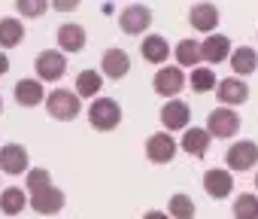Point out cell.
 I'll return each instance as SVG.
<instances>
[{
	"mask_svg": "<svg viewBox=\"0 0 258 219\" xmlns=\"http://www.w3.org/2000/svg\"><path fill=\"white\" fill-rule=\"evenodd\" d=\"M46 113H49L55 122H73V119L82 113L79 94L70 91V88H55V91L46 97Z\"/></svg>",
	"mask_w": 258,
	"mask_h": 219,
	"instance_id": "cell-1",
	"label": "cell"
},
{
	"mask_svg": "<svg viewBox=\"0 0 258 219\" xmlns=\"http://www.w3.org/2000/svg\"><path fill=\"white\" fill-rule=\"evenodd\" d=\"M88 122L97 131L118 128V122H121V106H118V100H112V97H94L91 106H88Z\"/></svg>",
	"mask_w": 258,
	"mask_h": 219,
	"instance_id": "cell-2",
	"label": "cell"
},
{
	"mask_svg": "<svg viewBox=\"0 0 258 219\" xmlns=\"http://www.w3.org/2000/svg\"><path fill=\"white\" fill-rule=\"evenodd\" d=\"M240 131V113L237 110H228V106H219L207 116V134L210 137H219V140H228Z\"/></svg>",
	"mask_w": 258,
	"mask_h": 219,
	"instance_id": "cell-3",
	"label": "cell"
},
{
	"mask_svg": "<svg viewBox=\"0 0 258 219\" xmlns=\"http://www.w3.org/2000/svg\"><path fill=\"white\" fill-rule=\"evenodd\" d=\"M34 67H37V79L40 82H58L64 76V70H67V58H64L61 49H46V52L37 55Z\"/></svg>",
	"mask_w": 258,
	"mask_h": 219,
	"instance_id": "cell-4",
	"label": "cell"
},
{
	"mask_svg": "<svg viewBox=\"0 0 258 219\" xmlns=\"http://www.w3.org/2000/svg\"><path fill=\"white\" fill-rule=\"evenodd\" d=\"M152 88H155V94H161V97H176L182 88H185V73H182V67H176V64H167V67H158V73H155V79H152Z\"/></svg>",
	"mask_w": 258,
	"mask_h": 219,
	"instance_id": "cell-5",
	"label": "cell"
},
{
	"mask_svg": "<svg viewBox=\"0 0 258 219\" xmlns=\"http://www.w3.org/2000/svg\"><path fill=\"white\" fill-rule=\"evenodd\" d=\"M225 161H228V171H237V174H246L258 165V143L252 140H240L234 143L228 152H225Z\"/></svg>",
	"mask_w": 258,
	"mask_h": 219,
	"instance_id": "cell-6",
	"label": "cell"
},
{
	"mask_svg": "<svg viewBox=\"0 0 258 219\" xmlns=\"http://www.w3.org/2000/svg\"><path fill=\"white\" fill-rule=\"evenodd\" d=\"M118 28H121L124 34H131V37L149 31V28H152V10L143 7V4H131V7L118 16Z\"/></svg>",
	"mask_w": 258,
	"mask_h": 219,
	"instance_id": "cell-7",
	"label": "cell"
},
{
	"mask_svg": "<svg viewBox=\"0 0 258 219\" xmlns=\"http://www.w3.org/2000/svg\"><path fill=\"white\" fill-rule=\"evenodd\" d=\"M31 168V158H28V149L22 143H7L0 146V174H10V177H19Z\"/></svg>",
	"mask_w": 258,
	"mask_h": 219,
	"instance_id": "cell-8",
	"label": "cell"
},
{
	"mask_svg": "<svg viewBox=\"0 0 258 219\" xmlns=\"http://www.w3.org/2000/svg\"><path fill=\"white\" fill-rule=\"evenodd\" d=\"M216 94L222 100V106H240L249 100V85L243 82V76H228L216 82Z\"/></svg>",
	"mask_w": 258,
	"mask_h": 219,
	"instance_id": "cell-9",
	"label": "cell"
},
{
	"mask_svg": "<svg viewBox=\"0 0 258 219\" xmlns=\"http://www.w3.org/2000/svg\"><path fill=\"white\" fill-rule=\"evenodd\" d=\"M176 140L167 134V131H161V134H152L149 140H146V158L152 161V165H170L173 161V155H176Z\"/></svg>",
	"mask_w": 258,
	"mask_h": 219,
	"instance_id": "cell-10",
	"label": "cell"
},
{
	"mask_svg": "<svg viewBox=\"0 0 258 219\" xmlns=\"http://www.w3.org/2000/svg\"><path fill=\"white\" fill-rule=\"evenodd\" d=\"M188 119H191V110H188L185 100L170 97L161 106V125H164V131H185L188 128Z\"/></svg>",
	"mask_w": 258,
	"mask_h": 219,
	"instance_id": "cell-11",
	"label": "cell"
},
{
	"mask_svg": "<svg viewBox=\"0 0 258 219\" xmlns=\"http://www.w3.org/2000/svg\"><path fill=\"white\" fill-rule=\"evenodd\" d=\"M31 207L40 213V216H55V213H61V207H64V192L61 189H55V186H46V189H40V192H31Z\"/></svg>",
	"mask_w": 258,
	"mask_h": 219,
	"instance_id": "cell-12",
	"label": "cell"
},
{
	"mask_svg": "<svg viewBox=\"0 0 258 219\" xmlns=\"http://www.w3.org/2000/svg\"><path fill=\"white\" fill-rule=\"evenodd\" d=\"M188 25L195 31H201V34H213L219 28V7L207 4V0H204V4H195L188 10Z\"/></svg>",
	"mask_w": 258,
	"mask_h": 219,
	"instance_id": "cell-13",
	"label": "cell"
},
{
	"mask_svg": "<svg viewBox=\"0 0 258 219\" xmlns=\"http://www.w3.org/2000/svg\"><path fill=\"white\" fill-rule=\"evenodd\" d=\"M131 73V58H127L124 49H106L103 58H100V76H109V79H124Z\"/></svg>",
	"mask_w": 258,
	"mask_h": 219,
	"instance_id": "cell-14",
	"label": "cell"
},
{
	"mask_svg": "<svg viewBox=\"0 0 258 219\" xmlns=\"http://www.w3.org/2000/svg\"><path fill=\"white\" fill-rule=\"evenodd\" d=\"M204 189H207V195H210V198H216V201L228 198V195L234 192V177H231V171L210 168V171L204 174Z\"/></svg>",
	"mask_w": 258,
	"mask_h": 219,
	"instance_id": "cell-15",
	"label": "cell"
},
{
	"mask_svg": "<svg viewBox=\"0 0 258 219\" xmlns=\"http://www.w3.org/2000/svg\"><path fill=\"white\" fill-rule=\"evenodd\" d=\"M58 49L67 55H76V52H82L85 49V28L82 25H76V22H67V25H61L58 28Z\"/></svg>",
	"mask_w": 258,
	"mask_h": 219,
	"instance_id": "cell-16",
	"label": "cell"
},
{
	"mask_svg": "<svg viewBox=\"0 0 258 219\" xmlns=\"http://www.w3.org/2000/svg\"><path fill=\"white\" fill-rule=\"evenodd\" d=\"M13 94H16V103H22V106H40L46 100V88L40 79H19Z\"/></svg>",
	"mask_w": 258,
	"mask_h": 219,
	"instance_id": "cell-17",
	"label": "cell"
},
{
	"mask_svg": "<svg viewBox=\"0 0 258 219\" xmlns=\"http://www.w3.org/2000/svg\"><path fill=\"white\" fill-rule=\"evenodd\" d=\"M228 55H231V40L222 34L207 37L201 43V61H207V64H222V61H228Z\"/></svg>",
	"mask_w": 258,
	"mask_h": 219,
	"instance_id": "cell-18",
	"label": "cell"
},
{
	"mask_svg": "<svg viewBox=\"0 0 258 219\" xmlns=\"http://www.w3.org/2000/svg\"><path fill=\"white\" fill-rule=\"evenodd\" d=\"M228 61H231V70H234V76H249V73H255V70H258V52H255L252 46L231 49Z\"/></svg>",
	"mask_w": 258,
	"mask_h": 219,
	"instance_id": "cell-19",
	"label": "cell"
},
{
	"mask_svg": "<svg viewBox=\"0 0 258 219\" xmlns=\"http://www.w3.org/2000/svg\"><path fill=\"white\" fill-rule=\"evenodd\" d=\"M210 134H207V128H185V134H182V152H188L191 158H201V155H207V149H210Z\"/></svg>",
	"mask_w": 258,
	"mask_h": 219,
	"instance_id": "cell-20",
	"label": "cell"
},
{
	"mask_svg": "<svg viewBox=\"0 0 258 219\" xmlns=\"http://www.w3.org/2000/svg\"><path fill=\"white\" fill-rule=\"evenodd\" d=\"M140 52H143V58H146V61H152V64H164V61H167V55H170V46H167V40H164V37L149 34V37H143Z\"/></svg>",
	"mask_w": 258,
	"mask_h": 219,
	"instance_id": "cell-21",
	"label": "cell"
},
{
	"mask_svg": "<svg viewBox=\"0 0 258 219\" xmlns=\"http://www.w3.org/2000/svg\"><path fill=\"white\" fill-rule=\"evenodd\" d=\"M25 207H28V192H25V189L10 186V189L0 192V210H4L7 216H19Z\"/></svg>",
	"mask_w": 258,
	"mask_h": 219,
	"instance_id": "cell-22",
	"label": "cell"
},
{
	"mask_svg": "<svg viewBox=\"0 0 258 219\" xmlns=\"http://www.w3.org/2000/svg\"><path fill=\"white\" fill-rule=\"evenodd\" d=\"M25 40V25L19 19H0V49H16Z\"/></svg>",
	"mask_w": 258,
	"mask_h": 219,
	"instance_id": "cell-23",
	"label": "cell"
},
{
	"mask_svg": "<svg viewBox=\"0 0 258 219\" xmlns=\"http://www.w3.org/2000/svg\"><path fill=\"white\" fill-rule=\"evenodd\" d=\"M103 88V76H100V70H82L79 76H76V94L79 97H97V91Z\"/></svg>",
	"mask_w": 258,
	"mask_h": 219,
	"instance_id": "cell-24",
	"label": "cell"
},
{
	"mask_svg": "<svg viewBox=\"0 0 258 219\" xmlns=\"http://www.w3.org/2000/svg\"><path fill=\"white\" fill-rule=\"evenodd\" d=\"M173 55H176V67H198L201 64V43L182 40V43H176Z\"/></svg>",
	"mask_w": 258,
	"mask_h": 219,
	"instance_id": "cell-25",
	"label": "cell"
},
{
	"mask_svg": "<svg viewBox=\"0 0 258 219\" xmlns=\"http://www.w3.org/2000/svg\"><path fill=\"white\" fill-rule=\"evenodd\" d=\"M195 201L188 198V195H182V192H176L170 201H167V216L170 219H195Z\"/></svg>",
	"mask_w": 258,
	"mask_h": 219,
	"instance_id": "cell-26",
	"label": "cell"
},
{
	"mask_svg": "<svg viewBox=\"0 0 258 219\" xmlns=\"http://www.w3.org/2000/svg\"><path fill=\"white\" fill-rule=\"evenodd\" d=\"M231 213H234V219H258V195H252V192L237 195Z\"/></svg>",
	"mask_w": 258,
	"mask_h": 219,
	"instance_id": "cell-27",
	"label": "cell"
},
{
	"mask_svg": "<svg viewBox=\"0 0 258 219\" xmlns=\"http://www.w3.org/2000/svg\"><path fill=\"white\" fill-rule=\"evenodd\" d=\"M185 85H191L198 94H207L216 88V73L210 67H191V79H185Z\"/></svg>",
	"mask_w": 258,
	"mask_h": 219,
	"instance_id": "cell-28",
	"label": "cell"
},
{
	"mask_svg": "<svg viewBox=\"0 0 258 219\" xmlns=\"http://www.w3.org/2000/svg\"><path fill=\"white\" fill-rule=\"evenodd\" d=\"M25 174H28V177H25V186H28V192H40V189L52 186V174H49L46 168H28Z\"/></svg>",
	"mask_w": 258,
	"mask_h": 219,
	"instance_id": "cell-29",
	"label": "cell"
},
{
	"mask_svg": "<svg viewBox=\"0 0 258 219\" xmlns=\"http://www.w3.org/2000/svg\"><path fill=\"white\" fill-rule=\"evenodd\" d=\"M49 7V0H16V10L25 16V19H40Z\"/></svg>",
	"mask_w": 258,
	"mask_h": 219,
	"instance_id": "cell-30",
	"label": "cell"
},
{
	"mask_svg": "<svg viewBox=\"0 0 258 219\" xmlns=\"http://www.w3.org/2000/svg\"><path fill=\"white\" fill-rule=\"evenodd\" d=\"M49 4H52L58 13H73V10L82 4V0H49Z\"/></svg>",
	"mask_w": 258,
	"mask_h": 219,
	"instance_id": "cell-31",
	"label": "cell"
},
{
	"mask_svg": "<svg viewBox=\"0 0 258 219\" xmlns=\"http://www.w3.org/2000/svg\"><path fill=\"white\" fill-rule=\"evenodd\" d=\"M10 73V58H7V52H0V76H7Z\"/></svg>",
	"mask_w": 258,
	"mask_h": 219,
	"instance_id": "cell-32",
	"label": "cell"
},
{
	"mask_svg": "<svg viewBox=\"0 0 258 219\" xmlns=\"http://www.w3.org/2000/svg\"><path fill=\"white\" fill-rule=\"evenodd\" d=\"M143 219H170V216H167V213H161V210H149Z\"/></svg>",
	"mask_w": 258,
	"mask_h": 219,
	"instance_id": "cell-33",
	"label": "cell"
},
{
	"mask_svg": "<svg viewBox=\"0 0 258 219\" xmlns=\"http://www.w3.org/2000/svg\"><path fill=\"white\" fill-rule=\"evenodd\" d=\"M0 113H4V97H0Z\"/></svg>",
	"mask_w": 258,
	"mask_h": 219,
	"instance_id": "cell-34",
	"label": "cell"
},
{
	"mask_svg": "<svg viewBox=\"0 0 258 219\" xmlns=\"http://www.w3.org/2000/svg\"><path fill=\"white\" fill-rule=\"evenodd\" d=\"M255 189H258V174H255Z\"/></svg>",
	"mask_w": 258,
	"mask_h": 219,
	"instance_id": "cell-35",
	"label": "cell"
},
{
	"mask_svg": "<svg viewBox=\"0 0 258 219\" xmlns=\"http://www.w3.org/2000/svg\"><path fill=\"white\" fill-rule=\"evenodd\" d=\"M103 4H112V0H103Z\"/></svg>",
	"mask_w": 258,
	"mask_h": 219,
	"instance_id": "cell-36",
	"label": "cell"
}]
</instances>
